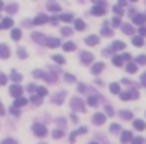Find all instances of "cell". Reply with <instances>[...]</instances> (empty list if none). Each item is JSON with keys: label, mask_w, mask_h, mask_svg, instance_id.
Masks as SVG:
<instances>
[{"label": "cell", "mask_w": 146, "mask_h": 144, "mask_svg": "<svg viewBox=\"0 0 146 144\" xmlns=\"http://www.w3.org/2000/svg\"><path fill=\"white\" fill-rule=\"evenodd\" d=\"M9 78H11V81H13V85H19V83L22 81L21 72H17V70H11V72H9Z\"/></svg>", "instance_id": "obj_12"}, {"label": "cell", "mask_w": 146, "mask_h": 144, "mask_svg": "<svg viewBox=\"0 0 146 144\" xmlns=\"http://www.w3.org/2000/svg\"><path fill=\"white\" fill-rule=\"evenodd\" d=\"M22 105H28V98H17L15 100V104H13V107H22Z\"/></svg>", "instance_id": "obj_24"}, {"label": "cell", "mask_w": 146, "mask_h": 144, "mask_svg": "<svg viewBox=\"0 0 146 144\" xmlns=\"http://www.w3.org/2000/svg\"><path fill=\"white\" fill-rule=\"evenodd\" d=\"M32 39L35 41V43L46 44V39H48V37H46V35H43V33H39V32H33V33H32Z\"/></svg>", "instance_id": "obj_8"}, {"label": "cell", "mask_w": 146, "mask_h": 144, "mask_svg": "<svg viewBox=\"0 0 146 144\" xmlns=\"http://www.w3.org/2000/svg\"><path fill=\"white\" fill-rule=\"evenodd\" d=\"M70 120H72V122H78V116H76L74 113H72V115H70Z\"/></svg>", "instance_id": "obj_57"}, {"label": "cell", "mask_w": 146, "mask_h": 144, "mask_svg": "<svg viewBox=\"0 0 146 144\" xmlns=\"http://www.w3.org/2000/svg\"><path fill=\"white\" fill-rule=\"evenodd\" d=\"M17 55H19L21 59H26V57H28V52H26L24 48H19V50H17Z\"/></svg>", "instance_id": "obj_43"}, {"label": "cell", "mask_w": 146, "mask_h": 144, "mask_svg": "<svg viewBox=\"0 0 146 144\" xmlns=\"http://www.w3.org/2000/svg\"><path fill=\"white\" fill-rule=\"evenodd\" d=\"M113 65H115V67H122V65H124V59H122V55H113Z\"/></svg>", "instance_id": "obj_31"}, {"label": "cell", "mask_w": 146, "mask_h": 144, "mask_svg": "<svg viewBox=\"0 0 146 144\" xmlns=\"http://www.w3.org/2000/svg\"><path fill=\"white\" fill-rule=\"evenodd\" d=\"M0 144H19L17 141H15V139H2V142Z\"/></svg>", "instance_id": "obj_48"}, {"label": "cell", "mask_w": 146, "mask_h": 144, "mask_svg": "<svg viewBox=\"0 0 146 144\" xmlns=\"http://www.w3.org/2000/svg\"><path fill=\"white\" fill-rule=\"evenodd\" d=\"M9 111H11V115H15V116H19V115H21V111H19L17 107H13V105H11V109H9Z\"/></svg>", "instance_id": "obj_52"}, {"label": "cell", "mask_w": 146, "mask_h": 144, "mask_svg": "<svg viewBox=\"0 0 146 144\" xmlns=\"http://www.w3.org/2000/svg\"><path fill=\"white\" fill-rule=\"evenodd\" d=\"M91 13L94 15V17H102L104 13H106V2H94L93 9H91Z\"/></svg>", "instance_id": "obj_3"}, {"label": "cell", "mask_w": 146, "mask_h": 144, "mask_svg": "<svg viewBox=\"0 0 146 144\" xmlns=\"http://www.w3.org/2000/svg\"><path fill=\"white\" fill-rule=\"evenodd\" d=\"M87 105L96 107V105H98V96H89V98H87Z\"/></svg>", "instance_id": "obj_32"}, {"label": "cell", "mask_w": 146, "mask_h": 144, "mask_svg": "<svg viewBox=\"0 0 146 144\" xmlns=\"http://www.w3.org/2000/svg\"><path fill=\"white\" fill-rule=\"evenodd\" d=\"M39 144H46V142H39Z\"/></svg>", "instance_id": "obj_62"}, {"label": "cell", "mask_w": 146, "mask_h": 144, "mask_svg": "<svg viewBox=\"0 0 146 144\" xmlns=\"http://www.w3.org/2000/svg\"><path fill=\"white\" fill-rule=\"evenodd\" d=\"M48 20H50V18L46 17V15H43V13H41V15H37V17H35V18H33V20H32V24L39 26V24H46Z\"/></svg>", "instance_id": "obj_11"}, {"label": "cell", "mask_w": 146, "mask_h": 144, "mask_svg": "<svg viewBox=\"0 0 146 144\" xmlns=\"http://www.w3.org/2000/svg\"><path fill=\"white\" fill-rule=\"evenodd\" d=\"M52 61L57 63V65H65V57H63L61 54H54V55H52Z\"/></svg>", "instance_id": "obj_25"}, {"label": "cell", "mask_w": 146, "mask_h": 144, "mask_svg": "<svg viewBox=\"0 0 146 144\" xmlns=\"http://www.w3.org/2000/svg\"><path fill=\"white\" fill-rule=\"evenodd\" d=\"M78 92H94V90L91 89L89 85H85V83H80L78 85Z\"/></svg>", "instance_id": "obj_27"}, {"label": "cell", "mask_w": 146, "mask_h": 144, "mask_svg": "<svg viewBox=\"0 0 146 144\" xmlns=\"http://www.w3.org/2000/svg\"><path fill=\"white\" fill-rule=\"evenodd\" d=\"M65 98H67V90H57L56 96L52 98V102H54L56 105H61V104L65 102Z\"/></svg>", "instance_id": "obj_5"}, {"label": "cell", "mask_w": 146, "mask_h": 144, "mask_svg": "<svg viewBox=\"0 0 146 144\" xmlns=\"http://www.w3.org/2000/svg\"><path fill=\"white\" fill-rule=\"evenodd\" d=\"M120 116H122L124 120H131V118H133V113H131V111H122Z\"/></svg>", "instance_id": "obj_41"}, {"label": "cell", "mask_w": 146, "mask_h": 144, "mask_svg": "<svg viewBox=\"0 0 146 144\" xmlns=\"http://www.w3.org/2000/svg\"><path fill=\"white\" fill-rule=\"evenodd\" d=\"M57 124H59V129H61V127L67 124V120H65V118H57Z\"/></svg>", "instance_id": "obj_55"}, {"label": "cell", "mask_w": 146, "mask_h": 144, "mask_svg": "<svg viewBox=\"0 0 146 144\" xmlns=\"http://www.w3.org/2000/svg\"><path fill=\"white\" fill-rule=\"evenodd\" d=\"M0 28L11 30V28H13V18H11V17H6V18H2V22H0Z\"/></svg>", "instance_id": "obj_16"}, {"label": "cell", "mask_w": 146, "mask_h": 144, "mask_svg": "<svg viewBox=\"0 0 146 144\" xmlns=\"http://www.w3.org/2000/svg\"><path fill=\"white\" fill-rule=\"evenodd\" d=\"M113 113H115V109L111 107V105H106V111H104V115H106V116H111Z\"/></svg>", "instance_id": "obj_47"}, {"label": "cell", "mask_w": 146, "mask_h": 144, "mask_svg": "<svg viewBox=\"0 0 146 144\" xmlns=\"http://www.w3.org/2000/svg\"><path fill=\"white\" fill-rule=\"evenodd\" d=\"M74 30H78V32H83V30H85V22H83L82 18H74Z\"/></svg>", "instance_id": "obj_21"}, {"label": "cell", "mask_w": 146, "mask_h": 144, "mask_svg": "<svg viewBox=\"0 0 146 144\" xmlns=\"http://www.w3.org/2000/svg\"><path fill=\"white\" fill-rule=\"evenodd\" d=\"M21 37H22V32H21V30H19V28H11V39H13V41H19Z\"/></svg>", "instance_id": "obj_23"}, {"label": "cell", "mask_w": 146, "mask_h": 144, "mask_svg": "<svg viewBox=\"0 0 146 144\" xmlns=\"http://www.w3.org/2000/svg\"><path fill=\"white\" fill-rule=\"evenodd\" d=\"M4 7H6V4H4V2H0V9H4Z\"/></svg>", "instance_id": "obj_60"}, {"label": "cell", "mask_w": 146, "mask_h": 144, "mask_svg": "<svg viewBox=\"0 0 146 144\" xmlns=\"http://www.w3.org/2000/svg\"><path fill=\"white\" fill-rule=\"evenodd\" d=\"M135 61H137V65H146V55H144V54L137 55V57H135Z\"/></svg>", "instance_id": "obj_42"}, {"label": "cell", "mask_w": 146, "mask_h": 144, "mask_svg": "<svg viewBox=\"0 0 146 144\" xmlns=\"http://www.w3.org/2000/svg\"><path fill=\"white\" fill-rule=\"evenodd\" d=\"M109 48H111L113 52H117V50H124V48H126V43H124V41H113Z\"/></svg>", "instance_id": "obj_14"}, {"label": "cell", "mask_w": 146, "mask_h": 144, "mask_svg": "<svg viewBox=\"0 0 146 144\" xmlns=\"http://www.w3.org/2000/svg\"><path fill=\"white\" fill-rule=\"evenodd\" d=\"M76 50V44L72 43V41H68V43L63 44V52H74Z\"/></svg>", "instance_id": "obj_26"}, {"label": "cell", "mask_w": 146, "mask_h": 144, "mask_svg": "<svg viewBox=\"0 0 146 144\" xmlns=\"http://www.w3.org/2000/svg\"><path fill=\"white\" fill-rule=\"evenodd\" d=\"M4 9L7 11V15H13V13H17V9H19V6L17 4H9V6H6Z\"/></svg>", "instance_id": "obj_28"}, {"label": "cell", "mask_w": 146, "mask_h": 144, "mask_svg": "<svg viewBox=\"0 0 146 144\" xmlns=\"http://www.w3.org/2000/svg\"><path fill=\"white\" fill-rule=\"evenodd\" d=\"M43 72L44 70H39V69H37V70H33V76H35V78H43Z\"/></svg>", "instance_id": "obj_54"}, {"label": "cell", "mask_w": 146, "mask_h": 144, "mask_svg": "<svg viewBox=\"0 0 146 144\" xmlns=\"http://www.w3.org/2000/svg\"><path fill=\"white\" fill-rule=\"evenodd\" d=\"M70 109L76 111V113H83L87 109V104L80 96H74V98H70Z\"/></svg>", "instance_id": "obj_1"}, {"label": "cell", "mask_w": 146, "mask_h": 144, "mask_svg": "<svg viewBox=\"0 0 146 144\" xmlns=\"http://www.w3.org/2000/svg\"><path fill=\"white\" fill-rule=\"evenodd\" d=\"M120 28H122V32H124L126 35H133V33H135V30H133L131 24H122Z\"/></svg>", "instance_id": "obj_22"}, {"label": "cell", "mask_w": 146, "mask_h": 144, "mask_svg": "<svg viewBox=\"0 0 146 144\" xmlns=\"http://www.w3.org/2000/svg\"><path fill=\"white\" fill-rule=\"evenodd\" d=\"M0 30H2V28H0Z\"/></svg>", "instance_id": "obj_63"}, {"label": "cell", "mask_w": 146, "mask_h": 144, "mask_svg": "<svg viewBox=\"0 0 146 144\" xmlns=\"http://www.w3.org/2000/svg\"><path fill=\"white\" fill-rule=\"evenodd\" d=\"M141 83H143V85L146 87V74H143V76H141Z\"/></svg>", "instance_id": "obj_56"}, {"label": "cell", "mask_w": 146, "mask_h": 144, "mask_svg": "<svg viewBox=\"0 0 146 144\" xmlns=\"http://www.w3.org/2000/svg\"><path fill=\"white\" fill-rule=\"evenodd\" d=\"M41 102H43V98H39V96H33L32 98V104L33 105H41Z\"/></svg>", "instance_id": "obj_49"}, {"label": "cell", "mask_w": 146, "mask_h": 144, "mask_svg": "<svg viewBox=\"0 0 146 144\" xmlns=\"http://www.w3.org/2000/svg\"><path fill=\"white\" fill-rule=\"evenodd\" d=\"M46 6H48V9H50V11H59V9H61V6H59L57 2H48Z\"/></svg>", "instance_id": "obj_36"}, {"label": "cell", "mask_w": 146, "mask_h": 144, "mask_svg": "<svg viewBox=\"0 0 146 144\" xmlns=\"http://www.w3.org/2000/svg\"><path fill=\"white\" fill-rule=\"evenodd\" d=\"M32 131H33V135H35V137H41V139L46 137V133H48L46 126H44V124H39V122H33Z\"/></svg>", "instance_id": "obj_2"}, {"label": "cell", "mask_w": 146, "mask_h": 144, "mask_svg": "<svg viewBox=\"0 0 146 144\" xmlns=\"http://www.w3.org/2000/svg\"><path fill=\"white\" fill-rule=\"evenodd\" d=\"M133 127H135L137 131H144V129H146V122H144V120H139V118H137V120H133Z\"/></svg>", "instance_id": "obj_20"}, {"label": "cell", "mask_w": 146, "mask_h": 144, "mask_svg": "<svg viewBox=\"0 0 146 144\" xmlns=\"http://www.w3.org/2000/svg\"><path fill=\"white\" fill-rule=\"evenodd\" d=\"M89 144H100V142H94V141H93V142H89Z\"/></svg>", "instance_id": "obj_61"}, {"label": "cell", "mask_w": 146, "mask_h": 144, "mask_svg": "<svg viewBox=\"0 0 146 144\" xmlns=\"http://www.w3.org/2000/svg\"><path fill=\"white\" fill-rule=\"evenodd\" d=\"M109 131H111V133H120V131H122L120 124H111V126H109Z\"/></svg>", "instance_id": "obj_37"}, {"label": "cell", "mask_w": 146, "mask_h": 144, "mask_svg": "<svg viewBox=\"0 0 146 144\" xmlns=\"http://www.w3.org/2000/svg\"><path fill=\"white\" fill-rule=\"evenodd\" d=\"M100 43V37L98 35H87L85 37V44H89V46H96Z\"/></svg>", "instance_id": "obj_13"}, {"label": "cell", "mask_w": 146, "mask_h": 144, "mask_svg": "<svg viewBox=\"0 0 146 144\" xmlns=\"http://www.w3.org/2000/svg\"><path fill=\"white\" fill-rule=\"evenodd\" d=\"M109 90L113 94H120V85H118V83H111V85H109Z\"/></svg>", "instance_id": "obj_35"}, {"label": "cell", "mask_w": 146, "mask_h": 144, "mask_svg": "<svg viewBox=\"0 0 146 144\" xmlns=\"http://www.w3.org/2000/svg\"><path fill=\"white\" fill-rule=\"evenodd\" d=\"M131 43L135 44V46H143V44H144V39L137 35V37H133V39H131Z\"/></svg>", "instance_id": "obj_38"}, {"label": "cell", "mask_w": 146, "mask_h": 144, "mask_svg": "<svg viewBox=\"0 0 146 144\" xmlns=\"http://www.w3.org/2000/svg\"><path fill=\"white\" fill-rule=\"evenodd\" d=\"M63 135H65V133H63V129H59V127L52 131V137H54V139H61V137H63Z\"/></svg>", "instance_id": "obj_40"}, {"label": "cell", "mask_w": 146, "mask_h": 144, "mask_svg": "<svg viewBox=\"0 0 146 144\" xmlns=\"http://www.w3.org/2000/svg\"><path fill=\"white\" fill-rule=\"evenodd\" d=\"M113 13H115V15H117V17H118V15H122V7H118V6H115V7H113Z\"/></svg>", "instance_id": "obj_51"}, {"label": "cell", "mask_w": 146, "mask_h": 144, "mask_svg": "<svg viewBox=\"0 0 146 144\" xmlns=\"http://www.w3.org/2000/svg\"><path fill=\"white\" fill-rule=\"evenodd\" d=\"M4 113H6V111H4V107H2V102H0V116H2Z\"/></svg>", "instance_id": "obj_59"}, {"label": "cell", "mask_w": 146, "mask_h": 144, "mask_svg": "<svg viewBox=\"0 0 146 144\" xmlns=\"http://www.w3.org/2000/svg\"><path fill=\"white\" fill-rule=\"evenodd\" d=\"M111 26H113V28H120V26H122L120 18H118V17H113V20H111Z\"/></svg>", "instance_id": "obj_44"}, {"label": "cell", "mask_w": 146, "mask_h": 144, "mask_svg": "<svg viewBox=\"0 0 146 144\" xmlns=\"http://www.w3.org/2000/svg\"><path fill=\"white\" fill-rule=\"evenodd\" d=\"M131 139H133V133H131V131H120V142L122 144L131 142Z\"/></svg>", "instance_id": "obj_9"}, {"label": "cell", "mask_w": 146, "mask_h": 144, "mask_svg": "<svg viewBox=\"0 0 146 144\" xmlns=\"http://www.w3.org/2000/svg\"><path fill=\"white\" fill-rule=\"evenodd\" d=\"M6 83H7V76L0 72V85H6Z\"/></svg>", "instance_id": "obj_50"}, {"label": "cell", "mask_w": 146, "mask_h": 144, "mask_svg": "<svg viewBox=\"0 0 146 144\" xmlns=\"http://www.w3.org/2000/svg\"><path fill=\"white\" fill-rule=\"evenodd\" d=\"M59 18H61L63 22H74V15H72V13H63Z\"/></svg>", "instance_id": "obj_30"}, {"label": "cell", "mask_w": 146, "mask_h": 144, "mask_svg": "<svg viewBox=\"0 0 146 144\" xmlns=\"http://www.w3.org/2000/svg\"><path fill=\"white\" fill-rule=\"evenodd\" d=\"M80 61H82L83 65H93L94 63V55L91 54V52H82V54H80Z\"/></svg>", "instance_id": "obj_4"}, {"label": "cell", "mask_w": 146, "mask_h": 144, "mask_svg": "<svg viewBox=\"0 0 146 144\" xmlns=\"http://www.w3.org/2000/svg\"><path fill=\"white\" fill-rule=\"evenodd\" d=\"M63 79H65L67 83H76V76H74V74H70V72H67V74L63 76Z\"/></svg>", "instance_id": "obj_34"}, {"label": "cell", "mask_w": 146, "mask_h": 144, "mask_svg": "<svg viewBox=\"0 0 146 144\" xmlns=\"http://www.w3.org/2000/svg\"><path fill=\"white\" fill-rule=\"evenodd\" d=\"M59 44H61V41L57 37H48L46 39V46H50V48H57Z\"/></svg>", "instance_id": "obj_18"}, {"label": "cell", "mask_w": 146, "mask_h": 144, "mask_svg": "<svg viewBox=\"0 0 146 144\" xmlns=\"http://www.w3.org/2000/svg\"><path fill=\"white\" fill-rule=\"evenodd\" d=\"M9 94L17 100V98H22V87L21 85H11L9 87Z\"/></svg>", "instance_id": "obj_7"}, {"label": "cell", "mask_w": 146, "mask_h": 144, "mask_svg": "<svg viewBox=\"0 0 146 144\" xmlns=\"http://www.w3.org/2000/svg\"><path fill=\"white\" fill-rule=\"evenodd\" d=\"M102 35H106V37H111V35H113V32H111V28H109V26H106V24H104V28H102Z\"/></svg>", "instance_id": "obj_39"}, {"label": "cell", "mask_w": 146, "mask_h": 144, "mask_svg": "<svg viewBox=\"0 0 146 144\" xmlns=\"http://www.w3.org/2000/svg\"><path fill=\"white\" fill-rule=\"evenodd\" d=\"M126 70H128V74H135L137 72V63H128V65H126Z\"/></svg>", "instance_id": "obj_33"}, {"label": "cell", "mask_w": 146, "mask_h": 144, "mask_svg": "<svg viewBox=\"0 0 146 144\" xmlns=\"http://www.w3.org/2000/svg\"><path fill=\"white\" fill-rule=\"evenodd\" d=\"M146 35V26H141L139 28V37H144Z\"/></svg>", "instance_id": "obj_53"}, {"label": "cell", "mask_w": 146, "mask_h": 144, "mask_svg": "<svg viewBox=\"0 0 146 144\" xmlns=\"http://www.w3.org/2000/svg\"><path fill=\"white\" fill-rule=\"evenodd\" d=\"M35 90H37L35 94H37V96H39V98H44V96H46V94H48V89H46V87H37Z\"/></svg>", "instance_id": "obj_29"}, {"label": "cell", "mask_w": 146, "mask_h": 144, "mask_svg": "<svg viewBox=\"0 0 146 144\" xmlns=\"http://www.w3.org/2000/svg\"><path fill=\"white\" fill-rule=\"evenodd\" d=\"M102 70H104V63L102 61H100V63H93V65H91V72H93L94 76H98Z\"/></svg>", "instance_id": "obj_17"}, {"label": "cell", "mask_w": 146, "mask_h": 144, "mask_svg": "<svg viewBox=\"0 0 146 144\" xmlns=\"http://www.w3.org/2000/svg\"><path fill=\"white\" fill-rule=\"evenodd\" d=\"M143 142H144L143 137H135V135H133V139H131V142H129V144H143Z\"/></svg>", "instance_id": "obj_46"}, {"label": "cell", "mask_w": 146, "mask_h": 144, "mask_svg": "<svg viewBox=\"0 0 146 144\" xmlns=\"http://www.w3.org/2000/svg\"><path fill=\"white\" fill-rule=\"evenodd\" d=\"M61 33H63L65 37H68V35H72L74 32H72V28H68V26H65V28H61Z\"/></svg>", "instance_id": "obj_45"}, {"label": "cell", "mask_w": 146, "mask_h": 144, "mask_svg": "<svg viewBox=\"0 0 146 144\" xmlns=\"http://www.w3.org/2000/svg\"><path fill=\"white\" fill-rule=\"evenodd\" d=\"M9 46L7 44H4V43H0V59H7L9 57Z\"/></svg>", "instance_id": "obj_10"}, {"label": "cell", "mask_w": 146, "mask_h": 144, "mask_svg": "<svg viewBox=\"0 0 146 144\" xmlns=\"http://www.w3.org/2000/svg\"><path fill=\"white\" fill-rule=\"evenodd\" d=\"M106 118L107 116L104 115V113H94L93 115V124L94 126H102V124H106Z\"/></svg>", "instance_id": "obj_6"}, {"label": "cell", "mask_w": 146, "mask_h": 144, "mask_svg": "<svg viewBox=\"0 0 146 144\" xmlns=\"http://www.w3.org/2000/svg\"><path fill=\"white\" fill-rule=\"evenodd\" d=\"M35 89H37V87L33 85V83H30V85H28V90H35Z\"/></svg>", "instance_id": "obj_58"}, {"label": "cell", "mask_w": 146, "mask_h": 144, "mask_svg": "<svg viewBox=\"0 0 146 144\" xmlns=\"http://www.w3.org/2000/svg\"><path fill=\"white\" fill-rule=\"evenodd\" d=\"M133 22H135V24L144 26V24H146V13H137L135 18H133Z\"/></svg>", "instance_id": "obj_19"}, {"label": "cell", "mask_w": 146, "mask_h": 144, "mask_svg": "<svg viewBox=\"0 0 146 144\" xmlns=\"http://www.w3.org/2000/svg\"><path fill=\"white\" fill-rule=\"evenodd\" d=\"M43 79L48 83H56L57 81V76L54 74V72H43Z\"/></svg>", "instance_id": "obj_15"}]
</instances>
